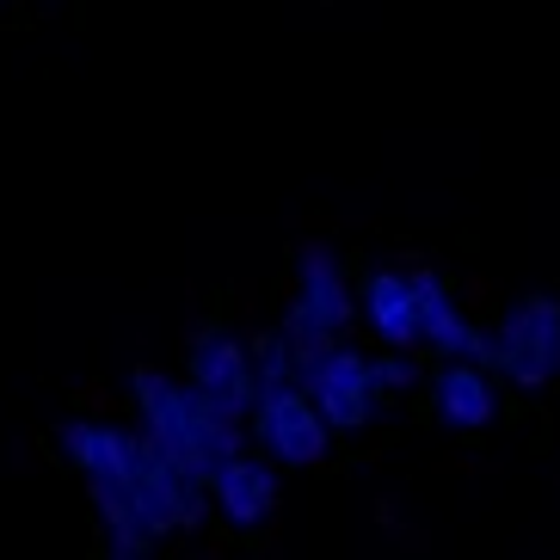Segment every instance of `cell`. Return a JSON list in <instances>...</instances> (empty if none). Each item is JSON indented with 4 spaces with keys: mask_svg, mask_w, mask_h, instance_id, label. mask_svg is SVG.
<instances>
[{
    "mask_svg": "<svg viewBox=\"0 0 560 560\" xmlns=\"http://www.w3.org/2000/svg\"><path fill=\"white\" fill-rule=\"evenodd\" d=\"M487 370L511 382V388H548L560 376V296L536 290V296L511 302L505 320L487 332Z\"/></svg>",
    "mask_w": 560,
    "mask_h": 560,
    "instance_id": "obj_3",
    "label": "cell"
},
{
    "mask_svg": "<svg viewBox=\"0 0 560 560\" xmlns=\"http://www.w3.org/2000/svg\"><path fill=\"white\" fill-rule=\"evenodd\" d=\"M130 400H136V419H142V431H149L154 444L173 450V456H179L185 468H198L203 480L241 450V425L222 419L191 382L166 376V370H154V363L130 370Z\"/></svg>",
    "mask_w": 560,
    "mask_h": 560,
    "instance_id": "obj_1",
    "label": "cell"
},
{
    "mask_svg": "<svg viewBox=\"0 0 560 560\" xmlns=\"http://www.w3.org/2000/svg\"><path fill=\"white\" fill-rule=\"evenodd\" d=\"M253 351V370H259V388H278V382H296V351L283 339V327H265L247 339Z\"/></svg>",
    "mask_w": 560,
    "mask_h": 560,
    "instance_id": "obj_12",
    "label": "cell"
},
{
    "mask_svg": "<svg viewBox=\"0 0 560 560\" xmlns=\"http://www.w3.org/2000/svg\"><path fill=\"white\" fill-rule=\"evenodd\" d=\"M431 412L444 419L450 431H487L499 419V395L487 363L475 358H444L438 376H431Z\"/></svg>",
    "mask_w": 560,
    "mask_h": 560,
    "instance_id": "obj_11",
    "label": "cell"
},
{
    "mask_svg": "<svg viewBox=\"0 0 560 560\" xmlns=\"http://www.w3.org/2000/svg\"><path fill=\"white\" fill-rule=\"evenodd\" d=\"M296 382L314 395V407H320V419H327L332 431H363L370 419H376V407H382L370 351L346 346V339H332V346H320L314 358H302Z\"/></svg>",
    "mask_w": 560,
    "mask_h": 560,
    "instance_id": "obj_5",
    "label": "cell"
},
{
    "mask_svg": "<svg viewBox=\"0 0 560 560\" xmlns=\"http://www.w3.org/2000/svg\"><path fill=\"white\" fill-rule=\"evenodd\" d=\"M370 370H376V388H382V395H407L412 382H419L412 358H407V351H395V346H382L376 358H370Z\"/></svg>",
    "mask_w": 560,
    "mask_h": 560,
    "instance_id": "obj_13",
    "label": "cell"
},
{
    "mask_svg": "<svg viewBox=\"0 0 560 560\" xmlns=\"http://www.w3.org/2000/svg\"><path fill=\"white\" fill-rule=\"evenodd\" d=\"M185 382L210 400L222 419L247 425L253 400H259V370H253V351L247 339H234L229 327H203L191 339V358H185Z\"/></svg>",
    "mask_w": 560,
    "mask_h": 560,
    "instance_id": "obj_6",
    "label": "cell"
},
{
    "mask_svg": "<svg viewBox=\"0 0 560 560\" xmlns=\"http://www.w3.org/2000/svg\"><path fill=\"white\" fill-rule=\"evenodd\" d=\"M247 431L259 456H271L278 468H320L332 450V425L320 419L314 395L302 382H278V388H259L247 412Z\"/></svg>",
    "mask_w": 560,
    "mask_h": 560,
    "instance_id": "obj_4",
    "label": "cell"
},
{
    "mask_svg": "<svg viewBox=\"0 0 560 560\" xmlns=\"http://www.w3.org/2000/svg\"><path fill=\"white\" fill-rule=\"evenodd\" d=\"M358 327L376 332V346H395V351H419V308H412V283L407 271H363L358 278Z\"/></svg>",
    "mask_w": 560,
    "mask_h": 560,
    "instance_id": "obj_10",
    "label": "cell"
},
{
    "mask_svg": "<svg viewBox=\"0 0 560 560\" xmlns=\"http://www.w3.org/2000/svg\"><path fill=\"white\" fill-rule=\"evenodd\" d=\"M62 456L81 468L86 487H112V493L130 499V480H136V431L112 425V419H68L56 431Z\"/></svg>",
    "mask_w": 560,
    "mask_h": 560,
    "instance_id": "obj_9",
    "label": "cell"
},
{
    "mask_svg": "<svg viewBox=\"0 0 560 560\" xmlns=\"http://www.w3.org/2000/svg\"><path fill=\"white\" fill-rule=\"evenodd\" d=\"M407 283H412V308H419V351H431V358H475V363L487 358V327L468 320L456 283L444 271L412 265Z\"/></svg>",
    "mask_w": 560,
    "mask_h": 560,
    "instance_id": "obj_7",
    "label": "cell"
},
{
    "mask_svg": "<svg viewBox=\"0 0 560 560\" xmlns=\"http://www.w3.org/2000/svg\"><path fill=\"white\" fill-rule=\"evenodd\" d=\"M278 327L290 339V351H296V363L358 327V296H351L346 271H339V253L327 241H302L296 247V290L283 302Z\"/></svg>",
    "mask_w": 560,
    "mask_h": 560,
    "instance_id": "obj_2",
    "label": "cell"
},
{
    "mask_svg": "<svg viewBox=\"0 0 560 560\" xmlns=\"http://www.w3.org/2000/svg\"><path fill=\"white\" fill-rule=\"evenodd\" d=\"M210 517H222V524L241 529V536L271 524V517H278V468H271V456L234 450V456L210 475Z\"/></svg>",
    "mask_w": 560,
    "mask_h": 560,
    "instance_id": "obj_8",
    "label": "cell"
}]
</instances>
